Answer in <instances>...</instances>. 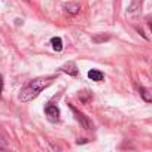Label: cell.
<instances>
[{
	"label": "cell",
	"mask_w": 152,
	"mask_h": 152,
	"mask_svg": "<svg viewBox=\"0 0 152 152\" xmlns=\"http://www.w3.org/2000/svg\"><path fill=\"white\" fill-rule=\"evenodd\" d=\"M64 11L70 15H76L79 11H81V6L78 3H75V2H70V3H66L64 5Z\"/></svg>",
	"instance_id": "5"
},
{
	"label": "cell",
	"mask_w": 152,
	"mask_h": 152,
	"mask_svg": "<svg viewBox=\"0 0 152 152\" xmlns=\"http://www.w3.org/2000/svg\"><path fill=\"white\" fill-rule=\"evenodd\" d=\"M88 78H90L91 81H94V82H100V81H103V73H102L100 70L91 69V70L88 72Z\"/></svg>",
	"instance_id": "6"
},
{
	"label": "cell",
	"mask_w": 152,
	"mask_h": 152,
	"mask_svg": "<svg viewBox=\"0 0 152 152\" xmlns=\"http://www.w3.org/2000/svg\"><path fill=\"white\" fill-rule=\"evenodd\" d=\"M51 45H52L54 51H57V52H61V51H63V40H61V37L54 36V37L51 39Z\"/></svg>",
	"instance_id": "7"
},
{
	"label": "cell",
	"mask_w": 152,
	"mask_h": 152,
	"mask_svg": "<svg viewBox=\"0 0 152 152\" xmlns=\"http://www.w3.org/2000/svg\"><path fill=\"white\" fill-rule=\"evenodd\" d=\"M72 112H73V115H75V118H76V121H78L85 130H93V122L84 115V113H81L76 107H73L72 106Z\"/></svg>",
	"instance_id": "2"
},
{
	"label": "cell",
	"mask_w": 152,
	"mask_h": 152,
	"mask_svg": "<svg viewBox=\"0 0 152 152\" xmlns=\"http://www.w3.org/2000/svg\"><path fill=\"white\" fill-rule=\"evenodd\" d=\"M61 72H64V73H67L70 76H76V75H78V67H76V64L73 61H70V63H66L61 67Z\"/></svg>",
	"instance_id": "4"
},
{
	"label": "cell",
	"mask_w": 152,
	"mask_h": 152,
	"mask_svg": "<svg viewBox=\"0 0 152 152\" xmlns=\"http://www.w3.org/2000/svg\"><path fill=\"white\" fill-rule=\"evenodd\" d=\"M139 91H140V96L143 97V100H145V102H151V100H152V96H151L149 90H146L145 87H140V90H139Z\"/></svg>",
	"instance_id": "8"
},
{
	"label": "cell",
	"mask_w": 152,
	"mask_h": 152,
	"mask_svg": "<svg viewBox=\"0 0 152 152\" xmlns=\"http://www.w3.org/2000/svg\"><path fill=\"white\" fill-rule=\"evenodd\" d=\"M51 79L52 78H46V79H34V81H31L28 85H26L23 90H21V93H20V96H18V99H20V102H23V103H28V102H31L33 99H36L49 84H51Z\"/></svg>",
	"instance_id": "1"
},
{
	"label": "cell",
	"mask_w": 152,
	"mask_h": 152,
	"mask_svg": "<svg viewBox=\"0 0 152 152\" xmlns=\"http://www.w3.org/2000/svg\"><path fill=\"white\" fill-rule=\"evenodd\" d=\"M45 113H46V118L51 122H57L60 119V109L55 104H48L45 107Z\"/></svg>",
	"instance_id": "3"
},
{
	"label": "cell",
	"mask_w": 152,
	"mask_h": 152,
	"mask_svg": "<svg viewBox=\"0 0 152 152\" xmlns=\"http://www.w3.org/2000/svg\"><path fill=\"white\" fill-rule=\"evenodd\" d=\"M2 91H3V78L0 75V97H2Z\"/></svg>",
	"instance_id": "9"
}]
</instances>
